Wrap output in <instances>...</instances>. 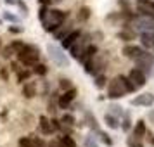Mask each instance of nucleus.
I'll list each match as a JSON object with an SVG mask.
<instances>
[{
    "label": "nucleus",
    "mask_w": 154,
    "mask_h": 147,
    "mask_svg": "<svg viewBox=\"0 0 154 147\" xmlns=\"http://www.w3.org/2000/svg\"><path fill=\"white\" fill-rule=\"evenodd\" d=\"M68 11H59V9H49L47 17L42 21V28L47 33H54L66 19H68Z\"/></svg>",
    "instance_id": "obj_1"
},
{
    "label": "nucleus",
    "mask_w": 154,
    "mask_h": 147,
    "mask_svg": "<svg viewBox=\"0 0 154 147\" xmlns=\"http://www.w3.org/2000/svg\"><path fill=\"white\" fill-rule=\"evenodd\" d=\"M17 61L26 68L35 66L40 61V49L36 45H31V43H24V47L17 52Z\"/></svg>",
    "instance_id": "obj_2"
},
{
    "label": "nucleus",
    "mask_w": 154,
    "mask_h": 147,
    "mask_svg": "<svg viewBox=\"0 0 154 147\" xmlns=\"http://www.w3.org/2000/svg\"><path fill=\"white\" fill-rule=\"evenodd\" d=\"M126 93V87H125V75H118L114 76L109 81V87H107V97L111 100H116V99L125 97Z\"/></svg>",
    "instance_id": "obj_3"
},
{
    "label": "nucleus",
    "mask_w": 154,
    "mask_h": 147,
    "mask_svg": "<svg viewBox=\"0 0 154 147\" xmlns=\"http://www.w3.org/2000/svg\"><path fill=\"white\" fill-rule=\"evenodd\" d=\"M128 28H132L135 33H144V31H154V19L142 14H135L130 17Z\"/></svg>",
    "instance_id": "obj_4"
},
{
    "label": "nucleus",
    "mask_w": 154,
    "mask_h": 147,
    "mask_svg": "<svg viewBox=\"0 0 154 147\" xmlns=\"http://www.w3.org/2000/svg\"><path fill=\"white\" fill-rule=\"evenodd\" d=\"M47 52H49V57L52 59V63L56 64L57 68H68L69 66V57L66 56L63 47H57L56 43H49Z\"/></svg>",
    "instance_id": "obj_5"
},
{
    "label": "nucleus",
    "mask_w": 154,
    "mask_h": 147,
    "mask_svg": "<svg viewBox=\"0 0 154 147\" xmlns=\"http://www.w3.org/2000/svg\"><path fill=\"white\" fill-rule=\"evenodd\" d=\"M135 64H137V68H139L142 73H146L147 76H149V75H152L154 54L151 52V50L144 49V50H142V54H140V56L135 59Z\"/></svg>",
    "instance_id": "obj_6"
},
{
    "label": "nucleus",
    "mask_w": 154,
    "mask_h": 147,
    "mask_svg": "<svg viewBox=\"0 0 154 147\" xmlns=\"http://www.w3.org/2000/svg\"><path fill=\"white\" fill-rule=\"evenodd\" d=\"M88 45H90V35H88V33H85V35H83V31H82V35L78 36V40H76L75 43H73V45H71V47H69L68 50H69L71 57L78 59V57L83 54V50L87 49Z\"/></svg>",
    "instance_id": "obj_7"
},
{
    "label": "nucleus",
    "mask_w": 154,
    "mask_h": 147,
    "mask_svg": "<svg viewBox=\"0 0 154 147\" xmlns=\"http://www.w3.org/2000/svg\"><path fill=\"white\" fill-rule=\"evenodd\" d=\"M76 93H78V90L75 87H71L69 90H66L63 95H59V99H57V107L59 109H68L71 106V102L76 99Z\"/></svg>",
    "instance_id": "obj_8"
},
{
    "label": "nucleus",
    "mask_w": 154,
    "mask_h": 147,
    "mask_svg": "<svg viewBox=\"0 0 154 147\" xmlns=\"http://www.w3.org/2000/svg\"><path fill=\"white\" fill-rule=\"evenodd\" d=\"M146 132H147L146 121H144V119H139V121L135 123V126H133L132 135H130V139L126 140V144H128V145H132L135 140H140L142 137H146Z\"/></svg>",
    "instance_id": "obj_9"
},
{
    "label": "nucleus",
    "mask_w": 154,
    "mask_h": 147,
    "mask_svg": "<svg viewBox=\"0 0 154 147\" xmlns=\"http://www.w3.org/2000/svg\"><path fill=\"white\" fill-rule=\"evenodd\" d=\"M137 12L154 19V0H137Z\"/></svg>",
    "instance_id": "obj_10"
},
{
    "label": "nucleus",
    "mask_w": 154,
    "mask_h": 147,
    "mask_svg": "<svg viewBox=\"0 0 154 147\" xmlns=\"http://www.w3.org/2000/svg\"><path fill=\"white\" fill-rule=\"evenodd\" d=\"M128 78L132 80V83L135 85L137 88H142V87L147 83V75L146 73H142L139 68H132L130 73H128Z\"/></svg>",
    "instance_id": "obj_11"
},
{
    "label": "nucleus",
    "mask_w": 154,
    "mask_h": 147,
    "mask_svg": "<svg viewBox=\"0 0 154 147\" xmlns=\"http://www.w3.org/2000/svg\"><path fill=\"white\" fill-rule=\"evenodd\" d=\"M132 106H137V107H151L154 104V93L151 92H146V93H140L135 99H132Z\"/></svg>",
    "instance_id": "obj_12"
},
{
    "label": "nucleus",
    "mask_w": 154,
    "mask_h": 147,
    "mask_svg": "<svg viewBox=\"0 0 154 147\" xmlns=\"http://www.w3.org/2000/svg\"><path fill=\"white\" fill-rule=\"evenodd\" d=\"M142 50H144V47L140 49L139 45H132V43H126L125 47L121 49V54H123L125 57H128V59H133V61H135V59H137V57H139L140 54H142Z\"/></svg>",
    "instance_id": "obj_13"
},
{
    "label": "nucleus",
    "mask_w": 154,
    "mask_h": 147,
    "mask_svg": "<svg viewBox=\"0 0 154 147\" xmlns=\"http://www.w3.org/2000/svg\"><path fill=\"white\" fill-rule=\"evenodd\" d=\"M140 35V45L144 49L154 52V31H144V33H139Z\"/></svg>",
    "instance_id": "obj_14"
},
{
    "label": "nucleus",
    "mask_w": 154,
    "mask_h": 147,
    "mask_svg": "<svg viewBox=\"0 0 154 147\" xmlns=\"http://www.w3.org/2000/svg\"><path fill=\"white\" fill-rule=\"evenodd\" d=\"M80 35H82V29H71L69 33L61 40V47H63V49H69L71 45L78 40V36Z\"/></svg>",
    "instance_id": "obj_15"
},
{
    "label": "nucleus",
    "mask_w": 154,
    "mask_h": 147,
    "mask_svg": "<svg viewBox=\"0 0 154 147\" xmlns=\"http://www.w3.org/2000/svg\"><path fill=\"white\" fill-rule=\"evenodd\" d=\"M38 126H40V132H42L43 135H52V133L56 132L54 126H52V121H50L47 116H40V118H38Z\"/></svg>",
    "instance_id": "obj_16"
},
{
    "label": "nucleus",
    "mask_w": 154,
    "mask_h": 147,
    "mask_svg": "<svg viewBox=\"0 0 154 147\" xmlns=\"http://www.w3.org/2000/svg\"><path fill=\"white\" fill-rule=\"evenodd\" d=\"M97 52H99L97 45H94V43H90V45H88V47H87V49L83 50V54H82V56L78 57V61H80L82 64H85L87 61H90L92 57H95V56H97Z\"/></svg>",
    "instance_id": "obj_17"
},
{
    "label": "nucleus",
    "mask_w": 154,
    "mask_h": 147,
    "mask_svg": "<svg viewBox=\"0 0 154 147\" xmlns=\"http://www.w3.org/2000/svg\"><path fill=\"white\" fill-rule=\"evenodd\" d=\"M104 123L107 125V128H111V130H118L121 121H119V118L116 116V114L107 112V114H104Z\"/></svg>",
    "instance_id": "obj_18"
},
{
    "label": "nucleus",
    "mask_w": 154,
    "mask_h": 147,
    "mask_svg": "<svg viewBox=\"0 0 154 147\" xmlns=\"http://www.w3.org/2000/svg\"><path fill=\"white\" fill-rule=\"evenodd\" d=\"M23 95L26 99H33L36 95V81H31L29 80L28 83L23 87Z\"/></svg>",
    "instance_id": "obj_19"
},
{
    "label": "nucleus",
    "mask_w": 154,
    "mask_h": 147,
    "mask_svg": "<svg viewBox=\"0 0 154 147\" xmlns=\"http://www.w3.org/2000/svg\"><path fill=\"white\" fill-rule=\"evenodd\" d=\"M116 36H118L119 40H123V42H132L133 38H135V31H133L132 28L125 26V29H123V31H118Z\"/></svg>",
    "instance_id": "obj_20"
},
{
    "label": "nucleus",
    "mask_w": 154,
    "mask_h": 147,
    "mask_svg": "<svg viewBox=\"0 0 154 147\" xmlns=\"http://www.w3.org/2000/svg\"><path fill=\"white\" fill-rule=\"evenodd\" d=\"M95 135H97L99 137V140H100V142H102V144H104L106 147H111L112 145V139L111 137H109V133H106V132H102V130H100V128H97V130H95Z\"/></svg>",
    "instance_id": "obj_21"
},
{
    "label": "nucleus",
    "mask_w": 154,
    "mask_h": 147,
    "mask_svg": "<svg viewBox=\"0 0 154 147\" xmlns=\"http://www.w3.org/2000/svg\"><path fill=\"white\" fill-rule=\"evenodd\" d=\"M71 29H73L71 26H66V24L63 23V24H61V26H59L56 31H54V38H56V40H63V38L68 35V33H69Z\"/></svg>",
    "instance_id": "obj_22"
},
{
    "label": "nucleus",
    "mask_w": 154,
    "mask_h": 147,
    "mask_svg": "<svg viewBox=\"0 0 154 147\" xmlns=\"http://www.w3.org/2000/svg\"><path fill=\"white\" fill-rule=\"evenodd\" d=\"M90 14H92L90 7H82L80 11H78L76 21H78V23H85V21H88V17H90Z\"/></svg>",
    "instance_id": "obj_23"
},
{
    "label": "nucleus",
    "mask_w": 154,
    "mask_h": 147,
    "mask_svg": "<svg viewBox=\"0 0 154 147\" xmlns=\"http://www.w3.org/2000/svg\"><path fill=\"white\" fill-rule=\"evenodd\" d=\"M2 19L12 23V24H19V23H21V17H19V16H16V14H12L11 11H4V12H2Z\"/></svg>",
    "instance_id": "obj_24"
},
{
    "label": "nucleus",
    "mask_w": 154,
    "mask_h": 147,
    "mask_svg": "<svg viewBox=\"0 0 154 147\" xmlns=\"http://www.w3.org/2000/svg\"><path fill=\"white\" fill-rule=\"evenodd\" d=\"M83 147H99L97 139H95V135H94V133H88V135H85Z\"/></svg>",
    "instance_id": "obj_25"
},
{
    "label": "nucleus",
    "mask_w": 154,
    "mask_h": 147,
    "mask_svg": "<svg viewBox=\"0 0 154 147\" xmlns=\"http://www.w3.org/2000/svg\"><path fill=\"white\" fill-rule=\"evenodd\" d=\"M119 128H121L123 132H130V130H132V119H130V114H128V112L123 116V121L119 123Z\"/></svg>",
    "instance_id": "obj_26"
},
{
    "label": "nucleus",
    "mask_w": 154,
    "mask_h": 147,
    "mask_svg": "<svg viewBox=\"0 0 154 147\" xmlns=\"http://www.w3.org/2000/svg\"><path fill=\"white\" fill-rule=\"evenodd\" d=\"M85 123L90 126L94 132L99 128V126H97V121H95V118H94V114H92V112H85Z\"/></svg>",
    "instance_id": "obj_27"
},
{
    "label": "nucleus",
    "mask_w": 154,
    "mask_h": 147,
    "mask_svg": "<svg viewBox=\"0 0 154 147\" xmlns=\"http://www.w3.org/2000/svg\"><path fill=\"white\" fill-rule=\"evenodd\" d=\"M106 83H107V78H106L104 75H102V73H100V75H97V76H95V81H94V87L100 90V88H104V87H106Z\"/></svg>",
    "instance_id": "obj_28"
},
{
    "label": "nucleus",
    "mask_w": 154,
    "mask_h": 147,
    "mask_svg": "<svg viewBox=\"0 0 154 147\" xmlns=\"http://www.w3.org/2000/svg\"><path fill=\"white\" fill-rule=\"evenodd\" d=\"M33 73L38 75V76H45V75H47V66L42 64V63H36L35 66H33Z\"/></svg>",
    "instance_id": "obj_29"
},
{
    "label": "nucleus",
    "mask_w": 154,
    "mask_h": 147,
    "mask_svg": "<svg viewBox=\"0 0 154 147\" xmlns=\"http://www.w3.org/2000/svg\"><path fill=\"white\" fill-rule=\"evenodd\" d=\"M109 111H111L112 114H116L118 118H119V116H125V114H126V112H123V107H121L119 104H111V106H109Z\"/></svg>",
    "instance_id": "obj_30"
},
{
    "label": "nucleus",
    "mask_w": 154,
    "mask_h": 147,
    "mask_svg": "<svg viewBox=\"0 0 154 147\" xmlns=\"http://www.w3.org/2000/svg\"><path fill=\"white\" fill-rule=\"evenodd\" d=\"M16 75H17V81H19V83H21V81H26V80H29V76H31V73H29V69L17 71Z\"/></svg>",
    "instance_id": "obj_31"
},
{
    "label": "nucleus",
    "mask_w": 154,
    "mask_h": 147,
    "mask_svg": "<svg viewBox=\"0 0 154 147\" xmlns=\"http://www.w3.org/2000/svg\"><path fill=\"white\" fill-rule=\"evenodd\" d=\"M12 54H16V52H14V49H12L11 45H7V47H2V54H0V56L4 57V59H11V57H12Z\"/></svg>",
    "instance_id": "obj_32"
},
{
    "label": "nucleus",
    "mask_w": 154,
    "mask_h": 147,
    "mask_svg": "<svg viewBox=\"0 0 154 147\" xmlns=\"http://www.w3.org/2000/svg\"><path fill=\"white\" fill-rule=\"evenodd\" d=\"M61 121H63L66 126H73L76 119H75V116H73V114H69V112H68V114H64L63 118H61Z\"/></svg>",
    "instance_id": "obj_33"
},
{
    "label": "nucleus",
    "mask_w": 154,
    "mask_h": 147,
    "mask_svg": "<svg viewBox=\"0 0 154 147\" xmlns=\"http://www.w3.org/2000/svg\"><path fill=\"white\" fill-rule=\"evenodd\" d=\"M61 142H63L64 147H76V142L71 139L69 135H64V137H61Z\"/></svg>",
    "instance_id": "obj_34"
},
{
    "label": "nucleus",
    "mask_w": 154,
    "mask_h": 147,
    "mask_svg": "<svg viewBox=\"0 0 154 147\" xmlns=\"http://www.w3.org/2000/svg\"><path fill=\"white\" fill-rule=\"evenodd\" d=\"M17 144H19V147H31L33 145V139L31 137H21Z\"/></svg>",
    "instance_id": "obj_35"
},
{
    "label": "nucleus",
    "mask_w": 154,
    "mask_h": 147,
    "mask_svg": "<svg viewBox=\"0 0 154 147\" xmlns=\"http://www.w3.org/2000/svg\"><path fill=\"white\" fill-rule=\"evenodd\" d=\"M16 5L19 7V11H21L23 17H26V16H28V7H26V4H24L23 0H16Z\"/></svg>",
    "instance_id": "obj_36"
},
{
    "label": "nucleus",
    "mask_w": 154,
    "mask_h": 147,
    "mask_svg": "<svg viewBox=\"0 0 154 147\" xmlns=\"http://www.w3.org/2000/svg\"><path fill=\"white\" fill-rule=\"evenodd\" d=\"M125 87H126V92H128V93H133V92L137 90V87L132 83V80L128 76H125Z\"/></svg>",
    "instance_id": "obj_37"
},
{
    "label": "nucleus",
    "mask_w": 154,
    "mask_h": 147,
    "mask_svg": "<svg viewBox=\"0 0 154 147\" xmlns=\"http://www.w3.org/2000/svg\"><path fill=\"white\" fill-rule=\"evenodd\" d=\"M71 87H73V83H71V80H68V78H63L59 81V88H63V90H69Z\"/></svg>",
    "instance_id": "obj_38"
},
{
    "label": "nucleus",
    "mask_w": 154,
    "mask_h": 147,
    "mask_svg": "<svg viewBox=\"0 0 154 147\" xmlns=\"http://www.w3.org/2000/svg\"><path fill=\"white\" fill-rule=\"evenodd\" d=\"M47 12H49V7L47 5H40V11H38V19H40V23L47 17Z\"/></svg>",
    "instance_id": "obj_39"
},
{
    "label": "nucleus",
    "mask_w": 154,
    "mask_h": 147,
    "mask_svg": "<svg viewBox=\"0 0 154 147\" xmlns=\"http://www.w3.org/2000/svg\"><path fill=\"white\" fill-rule=\"evenodd\" d=\"M31 139H33V145H31V147H47L45 140L40 139V137H31Z\"/></svg>",
    "instance_id": "obj_40"
},
{
    "label": "nucleus",
    "mask_w": 154,
    "mask_h": 147,
    "mask_svg": "<svg viewBox=\"0 0 154 147\" xmlns=\"http://www.w3.org/2000/svg\"><path fill=\"white\" fill-rule=\"evenodd\" d=\"M11 47H12V49H14V52L17 54V52H19V50H21L23 47H24V43H23L21 40H16V42H12V43H11Z\"/></svg>",
    "instance_id": "obj_41"
},
{
    "label": "nucleus",
    "mask_w": 154,
    "mask_h": 147,
    "mask_svg": "<svg viewBox=\"0 0 154 147\" xmlns=\"http://www.w3.org/2000/svg\"><path fill=\"white\" fill-rule=\"evenodd\" d=\"M59 2H61V0H38L40 5H47V7H49V5H56Z\"/></svg>",
    "instance_id": "obj_42"
},
{
    "label": "nucleus",
    "mask_w": 154,
    "mask_h": 147,
    "mask_svg": "<svg viewBox=\"0 0 154 147\" xmlns=\"http://www.w3.org/2000/svg\"><path fill=\"white\" fill-rule=\"evenodd\" d=\"M47 147H64L63 142H61V139H56V140H50L49 144H47Z\"/></svg>",
    "instance_id": "obj_43"
},
{
    "label": "nucleus",
    "mask_w": 154,
    "mask_h": 147,
    "mask_svg": "<svg viewBox=\"0 0 154 147\" xmlns=\"http://www.w3.org/2000/svg\"><path fill=\"white\" fill-rule=\"evenodd\" d=\"M9 31H11V33H14V35H19V33H23V28H21V26L12 24V26H9Z\"/></svg>",
    "instance_id": "obj_44"
},
{
    "label": "nucleus",
    "mask_w": 154,
    "mask_h": 147,
    "mask_svg": "<svg viewBox=\"0 0 154 147\" xmlns=\"http://www.w3.org/2000/svg\"><path fill=\"white\" fill-rule=\"evenodd\" d=\"M50 121H52V126H54V130H59V128H61V123H59L57 119H50Z\"/></svg>",
    "instance_id": "obj_45"
},
{
    "label": "nucleus",
    "mask_w": 154,
    "mask_h": 147,
    "mask_svg": "<svg viewBox=\"0 0 154 147\" xmlns=\"http://www.w3.org/2000/svg\"><path fill=\"white\" fill-rule=\"evenodd\" d=\"M11 69L14 71V73H17V71H19V66H17L16 63H11Z\"/></svg>",
    "instance_id": "obj_46"
},
{
    "label": "nucleus",
    "mask_w": 154,
    "mask_h": 147,
    "mask_svg": "<svg viewBox=\"0 0 154 147\" xmlns=\"http://www.w3.org/2000/svg\"><path fill=\"white\" fill-rule=\"evenodd\" d=\"M130 147H144V145H142V142H140V140H137V142H133Z\"/></svg>",
    "instance_id": "obj_47"
},
{
    "label": "nucleus",
    "mask_w": 154,
    "mask_h": 147,
    "mask_svg": "<svg viewBox=\"0 0 154 147\" xmlns=\"http://www.w3.org/2000/svg\"><path fill=\"white\" fill-rule=\"evenodd\" d=\"M0 75H2L4 80H7V71H5V69H0Z\"/></svg>",
    "instance_id": "obj_48"
},
{
    "label": "nucleus",
    "mask_w": 154,
    "mask_h": 147,
    "mask_svg": "<svg viewBox=\"0 0 154 147\" xmlns=\"http://www.w3.org/2000/svg\"><path fill=\"white\" fill-rule=\"evenodd\" d=\"M146 133H147V132H146ZM147 135H149V142L154 145V135H152V133H147Z\"/></svg>",
    "instance_id": "obj_49"
},
{
    "label": "nucleus",
    "mask_w": 154,
    "mask_h": 147,
    "mask_svg": "<svg viewBox=\"0 0 154 147\" xmlns=\"http://www.w3.org/2000/svg\"><path fill=\"white\" fill-rule=\"evenodd\" d=\"M7 5H16V0H4Z\"/></svg>",
    "instance_id": "obj_50"
},
{
    "label": "nucleus",
    "mask_w": 154,
    "mask_h": 147,
    "mask_svg": "<svg viewBox=\"0 0 154 147\" xmlns=\"http://www.w3.org/2000/svg\"><path fill=\"white\" fill-rule=\"evenodd\" d=\"M149 119L152 121V125H154V111H149Z\"/></svg>",
    "instance_id": "obj_51"
},
{
    "label": "nucleus",
    "mask_w": 154,
    "mask_h": 147,
    "mask_svg": "<svg viewBox=\"0 0 154 147\" xmlns=\"http://www.w3.org/2000/svg\"><path fill=\"white\" fill-rule=\"evenodd\" d=\"M0 45H2V43H0Z\"/></svg>",
    "instance_id": "obj_52"
},
{
    "label": "nucleus",
    "mask_w": 154,
    "mask_h": 147,
    "mask_svg": "<svg viewBox=\"0 0 154 147\" xmlns=\"http://www.w3.org/2000/svg\"><path fill=\"white\" fill-rule=\"evenodd\" d=\"M0 21H2V19H0Z\"/></svg>",
    "instance_id": "obj_53"
}]
</instances>
